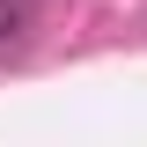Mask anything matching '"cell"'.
<instances>
[{"instance_id": "1", "label": "cell", "mask_w": 147, "mask_h": 147, "mask_svg": "<svg viewBox=\"0 0 147 147\" xmlns=\"http://www.w3.org/2000/svg\"><path fill=\"white\" fill-rule=\"evenodd\" d=\"M22 30H30V15H22L15 0H0V59H15V52H22Z\"/></svg>"}]
</instances>
